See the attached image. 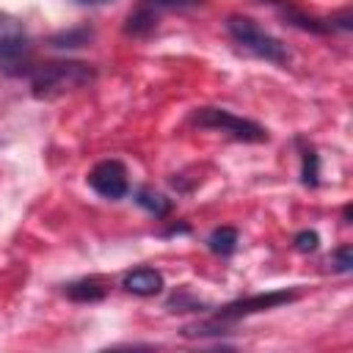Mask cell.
Returning <instances> with one entry per match:
<instances>
[{
	"label": "cell",
	"instance_id": "277c9868",
	"mask_svg": "<svg viewBox=\"0 0 353 353\" xmlns=\"http://www.w3.org/2000/svg\"><path fill=\"white\" fill-rule=\"evenodd\" d=\"M33 47L30 39L25 33V25L0 11V74L8 77H19V74H30L33 69Z\"/></svg>",
	"mask_w": 353,
	"mask_h": 353
},
{
	"label": "cell",
	"instance_id": "9c48e42d",
	"mask_svg": "<svg viewBox=\"0 0 353 353\" xmlns=\"http://www.w3.org/2000/svg\"><path fill=\"white\" fill-rule=\"evenodd\" d=\"M72 301H77V303H91V301H102L105 298V292H108V287L99 281V279H80V281H72L66 290H63Z\"/></svg>",
	"mask_w": 353,
	"mask_h": 353
},
{
	"label": "cell",
	"instance_id": "30bf717a",
	"mask_svg": "<svg viewBox=\"0 0 353 353\" xmlns=\"http://www.w3.org/2000/svg\"><path fill=\"white\" fill-rule=\"evenodd\" d=\"M154 28H157V11L149 8V6H143V3L127 17V25H124V30L132 33V36H146Z\"/></svg>",
	"mask_w": 353,
	"mask_h": 353
},
{
	"label": "cell",
	"instance_id": "ba28073f",
	"mask_svg": "<svg viewBox=\"0 0 353 353\" xmlns=\"http://www.w3.org/2000/svg\"><path fill=\"white\" fill-rule=\"evenodd\" d=\"M268 3L276 8V14H279L287 25H292V28H298V30H306V33H328V22L309 17V14L301 11L292 0H268Z\"/></svg>",
	"mask_w": 353,
	"mask_h": 353
},
{
	"label": "cell",
	"instance_id": "ac0fdd59",
	"mask_svg": "<svg viewBox=\"0 0 353 353\" xmlns=\"http://www.w3.org/2000/svg\"><path fill=\"white\" fill-rule=\"evenodd\" d=\"M77 3H88V6H94V3H105V0H77Z\"/></svg>",
	"mask_w": 353,
	"mask_h": 353
},
{
	"label": "cell",
	"instance_id": "9a60e30c",
	"mask_svg": "<svg viewBox=\"0 0 353 353\" xmlns=\"http://www.w3.org/2000/svg\"><path fill=\"white\" fill-rule=\"evenodd\" d=\"M331 265H334V270H339V273H350V268H353V251H350V245H339V248L331 254Z\"/></svg>",
	"mask_w": 353,
	"mask_h": 353
},
{
	"label": "cell",
	"instance_id": "3957f363",
	"mask_svg": "<svg viewBox=\"0 0 353 353\" xmlns=\"http://www.w3.org/2000/svg\"><path fill=\"white\" fill-rule=\"evenodd\" d=\"M226 30H229L232 41H234L240 50H245L248 55H254V58H262V61H270V63H287V61H290L287 44H281L276 36L265 33V30H262L254 19H248V17H240V14L229 17V19H226Z\"/></svg>",
	"mask_w": 353,
	"mask_h": 353
},
{
	"label": "cell",
	"instance_id": "5bb4252c",
	"mask_svg": "<svg viewBox=\"0 0 353 353\" xmlns=\"http://www.w3.org/2000/svg\"><path fill=\"white\" fill-rule=\"evenodd\" d=\"M317 176H320L317 152H314V149H303V152H301V179H303V185L314 188V185H317Z\"/></svg>",
	"mask_w": 353,
	"mask_h": 353
},
{
	"label": "cell",
	"instance_id": "7a4b0ae2",
	"mask_svg": "<svg viewBox=\"0 0 353 353\" xmlns=\"http://www.w3.org/2000/svg\"><path fill=\"white\" fill-rule=\"evenodd\" d=\"M298 292L292 290H273V292H259V295H251V298H240L234 303H226L223 309L215 312L212 320L207 323H196V325H188L185 328V336H207V334H218L223 328V323H234L245 314H256V312H268V309H276V306H284L290 301H295Z\"/></svg>",
	"mask_w": 353,
	"mask_h": 353
},
{
	"label": "cell",
	"instance_id": "5b68a950",
	"mask_svg": "<svg viewBox=\"0 0 353 353\" xmlns=\"http://www.w3.org/2000/svg\"><path fill=\"white\" fill-rule=\"evenodd\" d=\"M190 121L201 130H221V132L232 135L234 141H245V143H265L268 141V132L262 124L243 119V116H234L226 108H199Z\"/></svg>",
	"mask_w": 353,
	"mask_h": 353
},
{
	"label": "cell",
	"instance_id": "8992f818",
	"mask_svg": "<svg viewBox=\"0 0 353 353\" xmlns=\"http://www.w3.org/2000/svg\"><path fill=\"white\" fill-rule=\"evenodd\" d=\"M88 185L102 199H121L130 190V176L121 160H102L88 171Z\"/></svg>",
	"mask_w": 353,
	"mask_h": 353
},
{
	"label": "cell",
	"instance_id": "4fadbf2b",
	"mask_svg": "<svg viewBox=\"0 0 353 353\" xmlns=\"http://www.w3.org/2000/svg\"><path fill=\"white\" fill-rule=\"evenodd\" d=\"M94 36L91 28H72V30H63V33H55L52 36V47H61V50H69V47H83L88 44Z\"/></svg>",
	"mask_w": 353,
	"mask_h": 353
},
{
	"label": "cell",
	"instance_id": "7c38bea8",
	"mask_svg": "<svg viewBox=\"0 0 353 353\" xmlns=\"http://www.w3.org/2000/svg\"><path fill=\"white\" fill-rule=\"evenodd\" d=\"M135 201H138L146 212H152L154 218H163V215H168V210H171V201H168L163 193H154V190H149V188H141V190L135 193Z\"/></svg>",
	"mask_w": 353,
	"mask_h": 353
},
{
	"label": "cell",
	"instance_id": "8fae6325",
	"mask_svg": "<svg viewBox=\"0 0 353 353\" xmlns=\"http://www.w3.org/2000/svg\"><path fill=\"white\" fill-rule=\"evenodd\" d=\"M207 245H210L212 254H218V256H229V254L237 248V229H232V226H221V229H215V232L207 237Z\"/></svg>",
	"mask_w": 353,
	"mask_h": 353
},
{
	"label": "cell",
	"instance_id": "52a82bcc",
	"mask_svg": "<svg viewBox=\"0 0 353 353\" xmlns=\"http://www.w3.org/2000/svg\"><path fill=\"white\" fill-rule=\"evenodd\" d=\"M121 287L138 298H152V295H160L165 281H163V273L154 270V268H135L130 273H124L121 279Z\"/></svg>",
	"mask_w": 353,
	"mask_h": 353
},
{
	"label": "cell",
	"instance_id": "6da1fadb",
	"mask_svg": "<svg viewBox=\"0 0 353 353\" xmlns=\"http://www.w3.org/2000/svg\"><path fill=\"white\" fill-rule=\"evenodd\" d=\"M97 80V69L85 61H50L30 69V94L36 99H58Z\"/></svg>",
	"mask_w": 353,
	"mask_h": 353
},
{
	"label": "cell",
	"instance_id": "e0dca14e",
	"mask_svg": "<svg viewBox=\"0 0 353 353\" xmlns=\"http://www.w3.org/2000/svg\"><path fill=\"white\" fill-rule=\"evenodd\" d=\"M201 0H143V6L160 11V8H190V6H199Z\"/></svg>",
	"mask_w": 353,
	"mask_h": 353
},
{
	"label": "cell",
	"instance_id": "2e32d148",
	"mask_svg": "<svg viewBox=\"0 0 353 353\" xmlns=\"http://www.w3.org/2000/svg\"><path fill=\"white\" fill-rule=\"evenodd\" d=\"M317 243H320V237H317V232H309V229H303V232H298L295 234V248L298 251H314L317 248Z\"/></svg>",
	"mask_w": 353,
	"mask_h": 353
}]
</instances>
